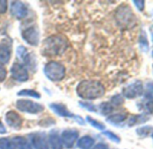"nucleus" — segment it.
<instances>
[{"instance_id": "nucleus-32", "label": "nucleus", "mask_w": 153, "mask_h": 149, "mask_svg": "<svg viewBox=\"0 0 153 149\" xmlns=\"http://www.w3.org/2000/svg\"><path fill=\"white\" fill-rule=\"evenodd\" d=\"M91 149H108V146L105 144L103 143H99L97 145H96L95 146H93Z\"/></svg>"}, {"instance_id": "nucleus-1", "label": "nucleus", "mask_w": 153, "mask_h": 149, "mask_svg": "<svg viewBox=\"0 0 153 149\" xmlns=\"http://www.w3.org/2000/svg\"><path fill=\"white\" fill-rule=\"evenodd\" d=\"M68 47V39L62 34H54L47 37L42 46V54L45 57L62 55Z\"/></svg>"}, {"instance_id": "nucleus-29", "label": "nucleus", "mask_w": 153, "mask_h": 149, "mask_svg": "<svg viewBox=\"0 0 153 149\" xmlns=\"http://www.w3.org/2000/svg\"><path fill=\"white\" fill-rule=\"evenodd\" d=\"M7 8H8L7 1H6V0H0V15L5 14L7 11Z\"/></svg>"}, {"instance_id": "nucleus-14", "label": "nucleus", "mask_w": 153, "mask_h": 149, "mask_svg": "<svg viewBox=\"0 0 153 149\" xmlns=\"http://www.w3.org/2000/svg\"><path fill=\"white\" fill-rule=\"evenodd\" d=\"M48 142L51 149H63V145L60 139V136L56 130L51 131L48 136Z\"/></svg>"}, {"instance_id": "nucleus-15", "label": "nucleus", "mask_w": 153, "mask_h": 149, "mask_svg": "<svg viewBox=\"0 0 153 149\" xmlns=\"http://www.w3.org/2000/svg\"><path fill=\"white\" fill-rule=\"evenodd\" d=\"M11 48L6 43H0V64L5 65L10 61Z\"/></svg>"}, {"instance_id": "nucleus-28", "label": "nucleus", "mask_w": 153, "mask_h": 149, "mask_svg": "<svg viewBox=\"0 0 153 149\" xmlns=\"http://www.w3.org/2000/svg\"><path fill=\"white\" fill-rule=\"evenodd\" d=\"M7 76V71L4 65L0 64V83H2L6 80Z\"/></svg>"}, {"instance_id": "nucleus-9", "label": "nucleus", "mask_w": 153, "mask_h": 149, "mask_svg": "<svg viewBox=\"0 0 153 149\" xmlns=\"http://www.w3.org/2000/svg\"><path fill=\"white\" fill-rule=\"evenodd\" d=\"M10 4V13L15 18L22 20L28 15L29 9L26 4L21 1H12Z\"/></svg>"}, {"instance_id": "nucleus-16", "label": "nucleus", "mask_w": 153, "mask_h": 149, "mask_svg": "<svg viewBox=\"0 0 153 149\" xmlns=\"http://www.w3.org/2000/svg\"><path fill=\"white\" fill-rule=\"evenodd\" d=\"M95 145V139L90 136H83L76 141V145L79 149H91Z\"/></svg>"}, {"instance_id": "nucleus-5", "label": "nucleus", "mask_w": 153, "mask_h": 149, "mask_svg": "<svg viewBox=\"0 0 153 149\" xmlns=\"http://www.w3.org/2000/svg\"><path fill=\"white\" fill-rule=\"evenodd\" d=\"M21 36L23 40L31 46H38L40 42V32L34 25L25 28L22 31Z\"/></svg>"}, {"instance_id": "nucleus-35", "label": "nucleus", "mask_w": 153, "mask_h": 149, "mask_svg": "<svg viewBox=\"0 0 153 149\" xmlns=\"http://www.w3.org/2000/svg\"><path fill=\"white\" fill-rule=\"evenodd\" d=\"M7 133V128L2 123V121L0 120V134H6Z\"/></svg>"}, {"instance_id": "nucleus-22", "label": "nucleus", "mask_w": 153, "mask_h": 149, "mask_svg": "<svg viewBox=\"0 0 153 149\" xmlns=\"http://www.w3.org/2000/svg\"><path fill=\"white\" fill-rule=\"evenodd\" d=\"M87 121L92 126V127H94L95 128H97V129H98V130H105V126L103 124V123H101V122H99L98 120H97V119H93L92 117H90V116H87Z\"/></svg>"}, {"instance_id": "nucleus-11", "label": "nucleus", "mask_w": 153, "mask_h": 149, "mask_svg": "<svg viewBox=\"0 0 153 149\" xmlns=\"http://www.w3.org/2000/svg\"><path fill=\"white\" fill-rule=\"evenodd\" d=\"M16 54L19 59H21L24 62V66L26 67H29L30 69L35 70L36 67V61L33 58V57L28 52L25 46H18L16 49Z\"/></svg>"}, {"instance_id": "nucleus-33", "label": "nucleus", "mask_w": 153, "mask_h": 149, "mask_svg": "<svg viewBox=\"0 0 153 149\" xmlns=\"http://www.w3.org/2000/svg\"><path fill=\"white\" fill-rule=\"evenodd\" d=\"M146 109L149 113L153 114V101H150L149 103L146 104Z\"/></svg>"}, {"instance_id": "nucleus-24", "label": "nucleus", "mask_w": 153, "mask_h": 149, "mask_svg": "<svg viewBox=\"0 0 153 149\" xmlns=\"http://www.w3.org/2000/svg\"><path fill=\"white\" fill-rule=\"evenodd\" d=\"M136 132H137V134H139L141 136H148L149 135H150L153 132V128L151 126L141 127V128H137Z\"/></svg>"}, {"instance_id": "nucleus-6", "label": "nucleus", "mask_w": 153, "mask_h": 149, "mask_svg": "<svg viewBox=\"0 0 153 149\" xmlns=\"http://www.w3.org/2000/svg\"><path fill=\"white\" fill-rule=\"evenodd\" d=\"M11 77L17 82H26L29 79L27 68L21 63H14L10 68Z\"/></svg>"}, {"instance_id": "nucleus-34", "label": "nucleus", "mask_w": 153, "mask_h": 149, "mask_svg": "<svg viewBox=\"0 0 153 149\" xmlns=\"http://www.w3.org/2000/svg\"><path fill=\"white\" fill-rule=\"evenodd\" d=\"M76 122H78L79 125H85V121H84V119H83V118L82 117H80V116H76L75 115V117L73 118Z\"/></svg>"}, {"instance_id": "nucleus-7", "label": "nucleus", "mask_w": 153, "mask_h": 149, "mask_svg": "<svg viewBox=\"0 0 153 149\" xmlns=\"http://www.w3.org/2000/svg\"><path fill=\"white\" fill-rule=\"evenodd\" d=\"M79 136V133L76 129L68 128L63 130L60 136V139L63 146H65L67 149H71L74 146L75 143L78 141Z\"/></svg>"}, {"instance_id": "nucleus-12", "label": "nucleus", "mask_w": 153, "mask_h": 149, "mask_svg": "<svg viewBox=\"0 0 153 149\" xmlns=\"http://www.w3.org/2000/svg\"><path fill=\"white\" fill-rule=\"evenodd\" d=\"M7 124L15 129H19L23 125V119L22 117L15 111H9L6 113L5 116Z\"/></svg>"}, {"instance_id": "nucleus-10", "label": "nucleus", "mask_w": 153, "mask_h": 149, "mask_svg": "<svg viewBox=\"0 0 153 149\" xmlns=\"http://www.w3.org/2000/svg\"><path fill=\"white\" fill-rule=\"evenodd\" d=\"M30 144L34 149H50L46 135L42 132L32 133L30 136Z\"/></svg>"}, {"instance_id": "nucleus-8", "label": "nucleus", "mask_w": 153, "mask_h": 149, "mask_svg": "<svg viewBox=\"0 0 153 149\" xmlns=\"http://www.w3.org/2000/svg\"><path fill=\"white\" fill-rule=\"evenodd\" d=\"M143 94V86L140 81H135L123 89V95L128 99H134Z\"/></svg>"}, {"instance_id": "nucleus-31", "label": "nucleus", "mask_w": 153, "mask_h": 149, "mask_svg": "<svg viewBox=\"0 0 153 149\" xmlns=\"http://www.w3.org/2000/svg\"><path fill=\"white\" fill-rule=\"evenodd\" d=\"M133 4L140 11H142L144 9V1H133Z\"/></svg>"}, {"instance_id": "nucleus-26", "label": "nucleus", "mask_w": 153, "mask_h": 149, "mask_svg": "<svg viewBox=\"0 0 153 149\" xmlns=\"http://www.w3.org/2000/svg\"><path fill=\"white\" fill-rule=\"evenodd\" d=\"M79 103L82 108H84V109H86V110H88L89 111H92V112H97V108L92 103H87V102H79Z\"/></svg>"}, {"instance_id": "nucleus-25", "label": "nucleus", "mask_w": 153, "mask_h": 149, "mask_svg": "<svg viewBox=\"0 0 153 149\" xmlns=\"http://www.w3.org/2000/svg\"><path fill=\"white\" fill-rule=\"evenodd\" d=\"M144 91V97L148 100H153V84L148 83Z\"/></svg>"}, {"instance_id": "nucleus-19", "label": "nucleus", "mask_w": 153, "mask_h": 149, "mask_svg": "<svg viewBox=\"0 0 153 149\" xmlns=\"http://www.w3.org/2000/svg\"><path fill=\"white\" fill-rule=\"evenodd\" d=\"M18 96H27V97H32V98H35V99H40L41 98V94L33 89H23L21 91H19L17 93Z\"/></svg>"}, {"instance_id": "nucleus-4", "label": "nucleus", "mask_w": 153, "mask_h": 149, "mask_svg": "<svg viewBox=\"0 0 153 149\" xmlns=\"http://www.w3.org/2000/svg\"><path fill=\"white\" fill-rule=\"evenodd\" d=\"M16 107L22 112L30 114H38L44 111V107L38 103L27 99H19L16 103Z\"/></svg>"}, {"instance_id": "nucleus-20", "label": "nucleus", "mask_w": 153, "mask_h": 149, "mask_svg": "<svg viewBox=\"0 0 153 149\" xmlns=\"http://www.w3.org/2000/svg\"><path fill=\"white\" fill-rule=\"evenodd\" d=\"M113 110H114V107L110 104L109 102L102 103L99 105L98 109H97V111H99L100 113H101L102 115H105V116L110 114L111 112H113Z\"/></svg>"}, {"instance_id": "nucleus-30", "label": "nucleus", "mask_w": 153, "mask_h": 149, "mask_svg": "<svg viewBox=\"0 0 153 149\" xmlns=\"http://www.w3.org/2000/svg\"><path fill=\"white\" fill-rule=\"evenodd\" d=\"M140 47H141V49L146 51L148 49V41H147V38H146V35L143 34V36H141V39H140Z\"/></svg>"}, {"instance_id": "nucleus-36", "label": "nucleus", "mask_w": 153, "mask_h": 149, "mask_svg": "<svg viewBox=\"0 0 153 149\" xmlns=\"http://www.w3.org/2000/svg\"><path fill=\"white\" fill-rule=\"evenodd\" d=\"M152 57H153V51H152Z\"/></svg>"}, {"instance_id": "nucleus-18", "label": "nucleus", "mask_w": 153, "mask_h": 149, "mask_svg": "<svg viewBox=\"0 0 153 149\" xmlns=\"http://www.w3.org/2000/svg\"><path fill=\"white\" fill-rule=\"evenodd\" d=\"M127 119V113L125 112H118L115 114H112L107 118V122H109L112 125L118 126L122 124L125 119Z\"/></svg>"}, {"instance_id": "nucleus-27", "label": "nucleus", "mask_w": 153, "mask_h": 149, "mask_svg": "<svg viewBox=\"0 0 153 149\" xmlns=\"http://www.w3.org/2000/svg\"><path fill=\"white\" fill-rule=\"evenodd\" d=\"M103 134L105 136H107L111 141H113V142H114V143H120V141H121V138L116 135V134H114V133H113V132H111V131H104L103 132Z\"/></svg>"}, {"instance_id": "nucleus-2", "label": "nucleus", "mask_w": 153, "mask_h": 149, "mask_svg": "<svg viewBox=\"0 0 153 149\" xmlns=\"http://www.w3.org/2000/svg\"><path fill=\"white\" fill-rule=\"evenodd\" d=\"M76 94L83 100H96L103 97L105 94L104 85L97 80H83L76 88Z\"/></svg>"}, {"instance_id": "nucleus-3", "label": "nucleus", "mask_w": 153, "mask_h": 149, "mask_svg": "<svg viewBox=\"0 0 153 149\" xmlns=\"http://www.w3.org/2000/svg\"><path fill=\"white\" fill-rule=\"evenodd\" d=\"M45 77L52 82H59L66 76V67L63 64L58 61H49L43 67Z\"/></svg>"}, {"instance_id": "nucleus-21", "label": "nucleus", "mask_w": 153, "mask_h": 149, "mask_svg": "<svg viewBox=\"0 0 153 149\" xmlns=\"http://www.w3.org/2000/svg\"><path fill=\"white\" fill-rule=\"evenodd\" d=\"M0 149H16L12 140L7 137L0 138Z\"/></svg>"}, {"instance_id": "nucleus-13", "label": "nucleus", "mask_w": 153, "mask_h": 149, "mask_svg": "<svg viewBox=\"0 0 153 149\" xmlns=\"http://www.w3.org/2000/svg\"><path fill=\"white\" fill-rule=\"evenodd\" d=\"M50 109L53 112H55L57 115H59L60 117L72 118V119L75 117V115L68 110V108L66 107V105H64L62 103H51L50 104Z\"/></svg>"}, {"instance_id": "nucleus-23", "label": "nucleus", "mask_w": 153, "mask_h": 149, "mask_svg": "<svg viewBox=\"0 0 153 149\" xmlns=\"http://www.w3.org/2000/svg\"><path fill=\"white\" fill-rule=\"evenodd\" d=\"M123 103H124L123 97L120 94H115L112 96L110 100V104L113 107H120L123 104Z\"/></svg>"}, {"instance_id": "nucleus-17", "label": "nucleus", "mask_w": 153, "mask_h": 149, "mask_svg": "<svg viewBox=\"0 0 153 149\" xmlns=\"http://www.w3.org/2000/svg\"><path fill=\"white\" fill-rule=\"evenodd\" d=\"M12 142L16 149H33L30 142L23 136H15L13 137Z\"/></svg>"}]
</instances>
